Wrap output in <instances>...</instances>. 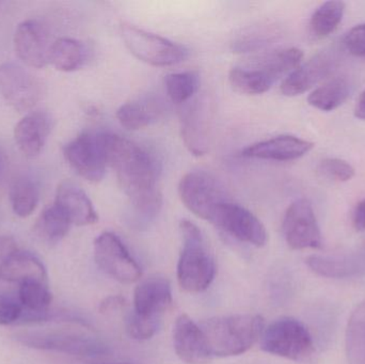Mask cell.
<instances>
[{
	"mask_svg": "<svg viewBox=\"0 0 365 364\" xmlns=\"http://www.w3.org/2000/svg\"><path fill=\"white\" fill-rule=\"evenodd\" d=\"M100 134L107 166L115 171L135 212L145 219L155 217L162 207L155 158L134 141L113 132Z\"/></svg>",
	"mask_w": 365,
	"mask_h": 364,
	"instance_id": "6da1fadb",
	"label": "cell"
},
{
	"mask_svg": "<svg viewBox=\"0 0 365 364\" xmlns=\"http://www.w3.org/2000/svg\"><path fill=\"white\" fill-rule=\"evenodd\" d=\"M304 53L300 49H282L253 58L232 68L229 79L235 91L247 95L267 92L279 79L289 76L302 63Z\"/></svg>",
	"mask_w": 365,
	"mask_h": 364,
	"instance_id": "7a4b0ae2",
	"label": "cell"
},
{
	"mask_svg": "<svg viewBox=\"0 0 365 364\" xmlns=\"http://www.w3.org/2000/svg\"><path fill=\"white\" fill-rule=\"evenodd\" d=\"M210 357L240 356L248 352L265 329L261 316L236 314L210 318L201 327Z\"/></svg>",
	"mask_w": 365,
	"mask_h": 364,
	"instance_id": "3957f363",
	"label": "cell"
},
{
	"mask_svg": "<svg viewBox=\"0 0 365 364\" xmlns=\"http://www.w3.org/2000/svg\"><path fill=\"white\" fill-rule=\"evenodd\" d=\"M182 247L178 264V281L187 293L207 290L216 275L214 256L208 249L201 230L189 220L181 224Z\"/></svg>",
	"mask_w": 365,
	"mask_h": 364,
	"instance_id": "277c9868",
	"label": "cell"
},
{
	"mask_svg": "<svg viewBox=\"0 0 365 364\" xmlns=\"http://www.w3.org/2000/svg\"><path fill=\"white\" fill-rule=\"evenodd\" d=\"M259 340L264 352L297 363L309 360L315 352L308 328L293 318L274 321L264 329Z\"/></svg>",
	"mask_w": 365,
	"mask_h": 364,
	"instance_id": "5b68a950",
	"label": "cell"
},
{
	"mask_svg": "<svg viewBox=\"0 0 365 364\" xmlns=\"http://www.w3.org/2000/svg\"><path fill=\"white\" fill-rule=\"evenodd\" d=\"M121 36L130 53L145 63L170 66L181 63L188 57V49L181 44L133 25L123 24Z\"/></svg>",
	"mask_w": 365,
	"mask_h": 364,
	"instance_id": "8992f818",
	"label": "cell"
},
{
	"mask_svg": "<svg viewBox=\"0 0 365 364\" xmlns=\"http://www.w3.org/2000/svg\"><path fill=\"white\" fill-rule=\"evenodd\" d=\"M179 194L182 204L191 213L210 222L217 209L230 201L220 182L201 170L190 171L182 177Z\"/></svg>",
	"mask_w": 365,
	"mask_h": 364,
	"instance_id": "52a82bcc",
	"label": "cell"
},
{
	"mask_svg": "<svg viewBox=\"0 0 365 364\" xmlns=\"http://www.w3.org/2000/svg\"><path fill=\"white\" fill-rule=\"evenodd\" d=\"M14 339L26 348L71 356L98 357L109 352L108 346L100 340L78 333L23 331L14 335Z\"/></svg>",
	"mask_w": 365,
	"mask_h": 364,
	"instance_id": "ba28073f",
	"label": "cell"
},
{
	"mask_svg": "<svg viewBox=\"0 0 365 364\" xmlns=\"http://www.w3.org/2000/svg\"><path fill=\"white\" fill-rule=\"evenodd\" d=\"M94 259L106 275L121 284H134L143 271L123 241L111 232H104L94 241Z\"/></svg>",
	"mask_w": 365,
	"mask_h": 364,
	"instance_id": "9c48e42d",
	"label": "cell"
},
{
	"mask_svg": "<svg viewBox=\"0 0 365 364\" xmlns=\"http://www.w3.org/2000/svg\"><path fill=\"white\" fill-rule=\"evenodd\" d=\"M63 155L71 168L83 179L98 183L104 179L107 162L100 132H86L64 147Z\"/></svg>",
	"mask_w": 365,
	"mask_h": 364,
	"instance_id": "30bf717a",
	"label": "cell"
},
{
	"mask_svg": "<svg viewBox=\"0 0 365 364\" xmlns=\"http://www.w3.org/2000/svg\"><path fill=\"white\" fill-rule=\"evenodd\" d=\"M210 224L237 241L255 247L267 243V231L261 220L242 205L227 201L217 209Z\"/></svg>",
	"mask_w": 365,
	"mask_h": 364,
	"instance_id": "8fae6325",
	"label": "cell"
},
{
	"mask_svg": "<svg viewBox=\"0 0 365 364\" xmlns=\"http://www.w3.org/2000/svg\"><path fill=\"white\" fill-rule=\"evenodd\" d=\"M0 94L14 110L27 113L42 98V85L19 64L4 62L0 64Z\"/></svg>",
	"mask_w": 365,
	"mask_h": 364,
	"instance_id": "7c38bea8",
	"label": "cell"
},
{
	"mask_svg": "<svg viewBox=\"0 0 365 364\" xmlns=\"http://www.w3.org/2000/svg\"><path fill=\"white\" fill-rule=\"evenodd\" d=\"M283 234L292 249L322 247L321 230L312 204L308 200L299 199L287 207L283 219Z\"/></svg>",
	"mask_w": 365,
	"mask_h": 364,
	"instance_id": "4fadbf2b",
	"label": "cell"
},
{
	"mask_svg": "<svg viewBox=\"0 0 365 364\" xmlns=\"http://www.w3.org/2000/svg\"><path fill=\"white\" fill-rule=\"evenodd\" d=\"M338 60V53L334 49H326L313 56L282 81L280 90L283 95L297 96L312 89L334 71Z\"/></svg>",
	"mask_w": 365,
	"mask_h": 364,
	"instance_id": "5bb4252c",
	"label": "cell"
},
{
	"mask_svg": "<svg viewBox=\"0 0 365 364\" xmlns=\"http://www.w3.org/2000/svg\"><path fill=\"white\" fill-rule=\"evenodd\" d=\"M51 46L46 29L36 19H27L17 26L14 33L15 53L30 68H42L49 63Z\"/></svg>",
	"mask_w": 365,
	"mask_h": 364,
	"instance_id": "9a60e30c",
	"label": "cell"
},
{
	"mask_svg": "<svg viewBox=\"0 0 365 364\" xmlns=\"http://www.w3.org/2000/svg\"><path fill=\"white\" fill-rule=\"evenodd\" d=\"M173 303L170 282L166 278H148L135 290L134 312L143 318L162 320Z\"/></svg>",
	"mask_w": 365,
	"mask_h": 364,
	"instance_id": "2e32d148",
	"label": "cell"
},
{
	"mask_svg": "<svg viewBox=\"0 0 365 364\" xmlns=\"http://www.w3.org/2000/svg\"><path fill=\"white\" fill-rule=\"evenodd\" d=\"M314 143L291 135H282L249 145L242 155L257 160L289 162L298 160L312 151Z\"/></svg>",
	"mask_w": 365,
	"mask_h": 364,
	"instance_id": "e0dca14e",
	"label": "cell"
},
{
	"mask_svg": "<svg viewBox=\"0 0 365 364\" xmlns=\"http://www.w3.org/2000/svg\"><path fill=\"white\" fill-rule=\"evenodd\" d=\"M53 128V119L45 111L27 113L14 128V140L24 156L36 157L44 149Z\"/></svg>",
	"mask_w": 365,
	"mask_h": 364,
	"instance_id": "ac0fdd59",
	"label": "cell"
},
{
	"mask_svg": "<svg viewBox=\"0 0 365 364\" xmlns=\"http://www.w3.org/2000/svg\"><path fill=\"white\" fill-rule=\"evenodd\" d=\"M207 110L200 100L186 103L180 111L181 135L192 155L203 156L208 149Z\"/></svg>",
	"mask_w": 365,
	"mask_h": 364,
	"instance_id": "d6986e66",
	"label": "cell"
},
{
	"mask_svg": "<svg viewBox=\"0 0 365 364\" xmlns=\"http://www.w3.org/2000/svg\"><path fill=\"white\" fill-rule=\"evenodd\" d=\"M173 346L178 357L188 364L203 363L210 357L201 327L186 314L180 316L175 322Z\"/></svg>",
	"mask_w": 365,
	"mask_h": 364,
	"instance_id": "ffe728a7",
	"label": "cell"
},
{
	"mask_svg": "<svg viewBox=\"0 0 365 364\" xmlns=\"http://www.w3.org/2000/svg\"><path fill=\"white\" fill-rule=\"evenodd\" d=\"M53 204L75 226H91L98 222V216L93 203L81 188L71 182H63L58 186Z\"/></svg>",
	"mask_w": 365,
	"mask_h": 364,
	"instance_id": "44dd1931",
	"label": "cell"
},
{
	"mask_svg": "<svg viewBox=\"0 0 365 364\" xmlns=\"http://www.w3.org/2000/svg\"><path fill=\"white\" fill-rule=\"evenodd\" d=\"M0 279L19 284L27 281L48 284V274L36 254L16 249L0 262Z\"/></svg>",
	"mask_w": 365,
	"mask_h": 364,
	"instance_id": "7402d4cb",
	"label": "cell"
},
{
	"mask_svg": "<svg viewBox=\"0 0 365 364\" xmlns=\"http://www.w3.org/2000/svg\"><path fill=\"white\" fill-rule=\"evenodd\" d=\"M167 106L158 96H145L122 105L117 111V118L123 128L138 130L153 125L164 118Z\"/></svg>",
	"mask_w": 365,
	"mask_h": 364,
	"instance_id": "603a6c76",
	"label": "cell"
},
{
	"mask_svg": "<svg viewBox=\"0 0 365 364\" xmlns=\"http://www.w3.org/2000/svg\"><path fill=\"white\" fill-rule=\"evenodd\" d=\"M306 263L313 273L331 279H343L365 273L364 256H311Z\"/></svg>",
	"mask_w": 365,
	"mask_h": 364,
	"instance_id": "cb8c5ba5",
	"label": "cell"
},
{
	"mask_svg": "<svg viewBox=\"0 0 365 364\" xmlns=\"http://www.w3.org/2000/svg\"><path fill=\"white\" fill-rule=\"evenodd\" d=\"M87 48L75 38H60L51 44L49 63L61 72H74L85 64Z\"/></svg>",
	"mask_w": 365,
	"mask_h": 364,
	"instance_id": "d4e9b609",
	"label": "cell"
},
{
	"mask_svg": "<svg viewBox=\"0 0 365 364\" xmlns=\"http://www.w3.org/2000/svg\"><path fill=\"white\" fill-rule=\"evenodd\" d=\"M351 92V85L346 77H334L309 95L311 106L322 111H334L344 104Z\"/></svg>",
	"mask_w": 365,
	"mask_h": 364,
	"instance_id": "484cf974",
	"label": "cell"
},
{
	"mask_svg": "<svg viewBox=\"0 0 365 364\" xmlns=\"http://www.w3.org/2000/svg\"><path fill=\"white\" fill-rule=\"evenodd\" d=\"M71 226L68 217L53 204L42 212L34 224V232L45 244L56 245L68 235Z\"/></svg>",
	"mask_w": 365,
	"mask_h": 364,
	"instance_id": "4316f807",
	"label": "cell"
},
{
	"mask_svg": "<svg viewBox=\"0 0 365 364\" xmlns=\"http://www.w3.org/2000/svg\"><path fill=\"white\" fill-rule=\"evenodd\" d=\"M40 200L38 184L27 177L14 180L10 188V202L15 215L26 218L34 213Z\"/></svg>",
	"mask_w": 365,
	"mask_h": 364,
	"instance_id": "83f0119b",
	"label": "cell"
},
{
	"mask_svg": "<svg viewBox=\"0 0 365 364\" xmlns=\"http://www.w3.org/2000/svg\"><path fill=\"white\" fill-rule=\"evenodd\" d=\"M346 354L349 364H365V301L356 307L349 318Z\"/></svg>",
	"mask_w": 365,
	"mask_h": 364,
	"instance_id": "f1b7e54d",
	"label": "cell"
},
{
	"mask_svg": "<svg viewBox=\"0 0 365 364\" xmlns=\"http://www.w3.org/2000/svg\"><path fill=\"white\" fill-rule=\"evenodd\" d=\"M343 1H327L322 4L310 19V32L315 38H323L336 31L344 16Z\"/></svg>",
	"mask_w": 365,
	"mask_h": 364,
	"instance_id": "f546056e",
	"label": "cell"
},
{
	"mask_svg": "<svg viewBox=\"0 0 365 364\" xmlns=\"http://www.w3.org/2000/svg\"><path fill=\"white\" fill-rule=\"evenodd\" d=\"M167 94L175 104L184 105L192 100L200 87V76L195 71L173 73L165 78Z\"/></svg>",
	"mask_w": 365,
	"mask_h": 364,
	"instance_id": "4dcf8cb0",
	"label": "cell"
},
{
	"mask_svg": "<svg viewBox=\"0 0 365 364\" xmlns=\"http://www.w3.org/2000/svg\"><path fill=\"white\" fill-rule=\"evenodd\" d=\"M19 301L28 311H44L49 309L53 295L48 284L38 281H27L19 284Z\"/></svg>",
	"mask_w": 365,
	"mask_h": 364,
	"instance_id": "1f68e13d",
	"label": "cell"
},
{
	"mask_svg": "<svg viewBox=\"0 0 365 364\" xmlns=\"http://www.w3.org/2000/svg\"><path fill=\"white\" fill-rule=\"evenodd\" d=\"M160 325V321L143 318L133 311L126 320V331L132 339L145 341L155 336Z\"/></svg>",
	"mask_w": 365,
	"mask_h": 364,
	"instance_id": "d6a6232c",
	"label": "cell"
},
{
	"mask_svg": "<svg viewBox=\"0 0 365 364\" xmlns=\"http://www.w3.org/2000/svg\"><path fill=\"white\" fill-rule=\"evenodd\" d=\"M319 172L336 182L351 181L355 177V168L346 160L340 158H326L322 160L319 167Z\"/></svg>",
	"mask_w": 365,
	"mask_h": 364,
	"instance_id": "836d02e7",
	"label": "cell"
},
{
	"mask_svg": "<svg viewBox=\"0 0 365 364\" xmlns=\"http://www.w3.org/2000/svg\"><path fill=\"white\" fill-rule=\"evenodd\" d=\"M24 308L19 301H15L8 295H0V325L19 324L23 316Z\"/></svg>",
	"mask_w": 365,
	"mask_h": 364,
	"instance_id": "e575fe53",
	"label": "cell"
},
{
	"mask_svg": "<svg viewBox=\"0 0 365 364\" xmlns=\"http://www.w3.org/2000/svg\"><path fill=\"white\" fill-rule=\"evenodd\" d=\"M344 46L351 55L365 57V24H360L347 32Z\"/></svg>",
	"mask_w": 365,
	"mask_h": 364,
	"instance_id": "d590c367",
	"label": "cell"
},
{
	"mask_svg": "<svg viewBox=\"0 0 365 364\" xmlns=\"http://www.w3.org/2000/svg\"><path fill=\"white\" fill-rule=\"evenodd\" d=\"M354 229L358 232L365 231V199L356 205L351 217Z\"/></svg>",
	"mask_w": 365,
	"mask_h": 364,
	"instance_id": "8d00e7d4",
	"label": "cell"
},
{
	"mask_svg": "<svg viewBox=\"0 0 365 364\" xmlns=\"http://www.w3.org/2000/svg\"><path fill=\"white\" fill-rule=\"evenodd\" d=\"M124 299L120 296H110L107 297L104 301L101 303L100 311L101 313H110V312L115 311L123 307Z\"/></svg>",
	"mask_w": 365,
	"mask_h": 364,
	"instance_id": "74e56055",
	"label": "cell"
},
{
	"mask_svg": "<svg viewBox=\"0 0 365 364\" xmlns=\"http://www.w3.org/2000/svg\"><path fill=\"white\" fill-rule=\"evenodd\" d=\"M14 250H16V245L13 239L8 236H0V261L6 259Z\"/></svg>",
	"mask_w": 365,
	"mask_h": 364,
	"instance_id": "f35d334b",
	"label": "cell"
},
{
	"mask_svg": "<svg viewBox=\"0 0 365 364\" xmlns=\"http://www.w3.org/2000/svg\"><path fill=\"white\" fill-rule=\"evenodd\" d=\"M355 115L358 119L365 120V90L356 105Z\"/></svg>",
	"mask_w": 365,
	"mask_h": 364,
	"instance_id": "ab89813d",
	"label": "cell"
},
{
	"mask_svg": "<svg viewBox=\"0 0 365 364\" xmlns=\"http://www.w3.org/2000/svg\"><path fill=\"white\" fill-rule=\"evenodd\" d=\"M1 162H2V160H1V153H0V168H1Z\"/></svg>",
	"mask_w": 365,
	"mask_h": 364,
	"instance_id": "60d3db41",
	"label": "cell"
},
{
	"mask_svg": "<svg viewBox=\"0 0 365 364\" xmlns=\"http://www.w3.org/2000/svg\"><path fill=\"white\" fill-rule=\"evenodd\" d=\"M111 364H132V363H111Z\"/></svg>",
	"mask_w": 365,
	"mask_h": 364,
	"instance_id": "b9f144b4",
	"label": "cell"
}]
</instances>
